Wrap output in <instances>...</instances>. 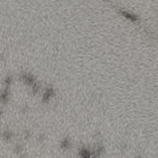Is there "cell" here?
<instances>
[{
  "label": "cell",
  "mask_w": 158,
  "mask_h": 158,
  "mask_svg": "<svg viewBox=\"0 0 158 158\" xmlns=\"http://www.w3.org/2000/svg\"><path fill=\"white\" fill-rule=\"evenodd\" d=\"M81 157L94 158L93 157V156H92V154H91V152H90V151H88V150H86V149H82V150L81 151Z\"/></svg>",
  "instance_id": "1"
}]
</instances>
